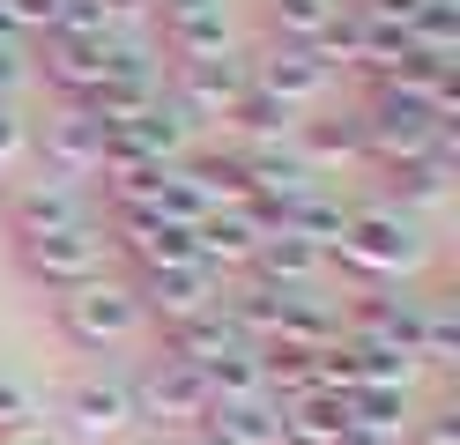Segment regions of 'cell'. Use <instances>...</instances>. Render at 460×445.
Wrapping results in <instances>:
<instances>
[{
	"instance_id": "6da1fadb",
	"label": "cell",
	"mask_w": 460,
	"mask_h": 445,
	"mask_svg": "<svg viewBox=\"0 0 460 445\" xmlns=\"http://www.w3.org/2000/svg\"><path fill=\"white\" fill-rule=\"evenodd\" d=\"M52 326H60V342L67 349H82V356H111V349H127L141 326V305H134V289H119V282H82V289H60L52 297Z\"/></svg>"
},
{
	"instance_id": "7a4b0ae2",
	"label": "cell",
	"mask_w": 460,
	"mask_h": 445,
	"mask_svg": "<svg viewBox=\"0 0 460 445\" xmlns=\"http://www.w3.org/2000/svg\"><path fill=\"white\" fill-rule=\"evenodd\" d=\"M334 260L349 267V275L364 282H394V275H409V267L423 260V230L416 216H401V208H349V230H341V245Z\"/></svg>"
},
{
	"instance_id": "3957f363",
	"label": "cell",
	"mask_w": 460,
	"mask_h": 445,
	"mask_svg": "<svg viewBox=\"0 0 460 445\" xmlns=\"http://www.w3.org/2000/svg\"><path fill=\"white\" fill-rule=\"evenodd\" d=\"M134 378V423H156V431H171V438H193L200 423H208V386H200V371H186L179 356H149L141 371H127Z\"/></svg>"
},
{
	"instance_id": "277c9868",
	"label": "cell",
	"mask_w": 460,
	"mask_h": 445,
	"mask_svg": "<svg viewBox=\"0 0 460 445\" xmlns=\"http://www.w3.org/2000/svg\"><path fill=\"white\" fill-rule=\"evenodd\" d=\"M104 253H111L104 223H75V230H38V237H15L22 275H31V282H45L52 297H60V289H82V282H97V275H104Z\"/></svg>"
},
{
	"instance_id": "5b68a950",
	"label": "cell",
	"mask_w": 460,
	"mask_h": 445,
	"mask_svg": "<svg viewBox=\"0 0 460 445\" xmlns=\"http://www.w3.org/2000/svg\"><path fill=\"white\" fill-rule=\"evenodd\" d=\"M0 223L8 237H38V230H75V223H97L90 208V186H75V178H15L8 200H0Z\"/></svg>"
},
{
	"instance_id": "8992f818",
	"label": "cell",
	"mask_w": 460,
	"mask_h": 445,
	"mask_svg": "<svg viewBox=\"0 0 460 445\" xmlns=\"http://www.w3.org/2000/svg\"><path fill=\"white\" fill-rule=\"evenodd\" d=\"M60 423L90 445H111L134 431V378L127 371H82L60 394Z\"/></svg>"
},
{
	"instance_id": "52a82bcc",
	"label": "cell",
	"mask_w": 460,
	"mask_h": 445,
	"mask_svg": "<svg viewBox=\"0 0 460 445\" xmlns=\"http://www.w3.org/2000/svg\"><path fill=\"white\" fill-rule=\"evenodd\" d=\"M245 75H252L261 97L290 104V111H312V104H327V89H334V59H327L320 45H282V38H275Z\"/></svg>"
},
{
	"instance_id": "ba28073f",
	"label": "cell",
	"mask_w": 460,
	"mask_h": 445,
	"mask_svg": "<svg viewBox=\"0 0 460 445\" xmlns=\"http://www.w3.org/2000/svg\"><path fill=\"white\" fill-rule=\"evenodd\" d=\"M31 156L45 164V178H75V186H90V178L104 171V119H90L82 104H67L60 119L31 127Z\"/></svg>"
},
{
	"instance_id": "9c48e42d",
	"label": "cell",
	"mask_w": 460,
	"mask_h": 445,
	"mask_svg": "<svg viewBox=\"0 0 460 445\" xmlns=\"http://www.w3.org/2000/svg\"><path fill=\"white\" fill-rule=\"evenodd\" d=\"M245 59H230V52H208V59H171V104H179L186 119H230L245 104Z\"/></svg>"
},
{
	"instance_id": "30bf717a",
	"label": "cell",
	"mask_w": 460,
	"mask_h": 445,
	"mask_svg": "<svg viewBox=\"0 0 460 445\" xmlns=\"http://www.w3.org/2000/svg\"><path fill=\"white\" fill-rule=\"evenodd\" d=\"M134 305H141V319L179 326V319H193V312H216V305H223V282H216L200 260H179V267H141Z\"/></svg>"
},
{
	"instance_id": "8fae6325",
	"label": "cell",
	"mask_w": 460,
	"mask_h": 445,
	"mask_svg": "<svg viewBox=\"0 0 460 445\" xmlns=\"http://www.w3.org/2000/svg\"><path fill=\"white\" fill-rule=\"evenodd\" d=\"M111 52H119V38H75V30H45V75L60 82L75 104L111 75Z\"/></svg>"
},
{
	"instance_id": "7c38bea8",
	"label": "cell",
	"mask_w": 460,
	"mask_h": 445,
	"mask_svg": "<svg viewBox=\"0 0 460 445\" xmlns=\"http://www.w3.org/2000/svg\"><path fill=\"white\" fill-rule=\"evenodd\" d=\"M261 216H252V208H216V216H200L193 223V260L208 267H252V245H261Z\"/></svg>"
},
{
	"instance_id": "4fadbf2b",
	"label": "cell",
	"mask_w": 460,
	"mask_h": 445,
	"mask_svg": "<svg viewBox=\"0 0 460 445\" xmlns=\"http://www.w3.org/2000/svg\"><path fill=\"white\" fill-rule=\"evenodd\" d=\"M208 445H282V401L275 394H245V401H208Z\"/></svg>"
},
{
	"instance_id": "5bb4252c",
	"label": "cell",
	"mask_w": 460,
	"mask_h": 445,
	"mask_svg": "<svg viewBox=\"0 0 460 445\" xmlns=\"http://www.w3.org/2000/svg\"><path fill=\"white\" fill-rule=\"evenodd\" d=\"M230 349H245V334L230 326L223 305H216V312H193V319H179V326H164V356H179L186 371H208L216 356H230Z\"/></svg>"
},
{
	"instance_id": "9a60e30c",
	"label": "cell",
	"mask_w": 460,
	"mask_h": 445,
	"mask_svg": "<svg viewBox=\"0 0 460 445\" xmlns=\"http://www.w3.org/2000/svg\"><path fill=\"white\" fill-rule=\"evenodd\" d=\"M341 431H349V394L334 386L282 401V445H341Z\"/></svg>"
},
{
	"instance_id": "2e32d148",
	"label": "cell",
	"mask_w": 460,
	"mask_h": 445,
	"mask_svg": "<svg viewBox=\"0 0 460 445\" xmlns=\"http://www.w3.org/2000/svg\"><path fill=\"white\" fill-rule=\"evenodd\" d=\"M164 52L171 59L223 52V0H164Z\"/></svg>"
},
{
	"instance_id": "e0dca14e",
	"label": "cell",
	"mask_w": 460,
	"mask_h": 445,
	"mask_svg": "<svg viewBox=\"0 0 460 445\" xmlns=\"http://www.w3.org/2000/svg\"><path fill=\"white\" fill-rule=\"evenodd\" d=\"M320 267H327V253L305 245V237H290V230H268L261 245H252V282H297V289H312Z\"/></svg>"
},
{
	"instance_id": "ac0fdd59",
	"label": "cell",
	"mask_w": 460,
	"mask_h": 445,
	"mask_svg": "<svg viewBox=\"0 0 460 445\" xmlns=\"http://www.w3.org/2000/svg\"><path fill=\"white\" fill-rule=\"evenodd\" d=\"M379 171H386V208H401V216L446 208V193H453V171L430 164V156H401V164H379Z\"/></svg>"
},
{
	"instance_id": "d6986e66",
	"label": "cell",
	"mask_w": 460,
	"mask_h": 445,
	"mask_svg": "<svg viewBox=\"0 0 460 445\" xmlns=\"http://www.w3.org/2000/svg\"><path fill=\"white\" fill-rule=\"evenodd\" d=\"M349 431L401 445V431H409V386H349Z\"/></svg>"
},
{
	"instance_id": "ffe728a7",
	"label": "cell",
	"mask_w": 460,
	"mask_h": 445,
	"mask_svg": "<svg viewBox=\"0 0 460 445\" xmlns=\"http://www.w3.org/2000/svg\"><path fill=\"white\" fill-rule=\"evenodd\" d=\"M341 15V0H268V22L282 45H320V30Z\"/></svg>"
},
{
	"instance_id": "44dd1931",
	"label": "cell",
	"mask_w": 460,
	"mask_h": 445,
	"mask_svg": "<svg viewBox=\"0 0 460 445\" xmlns=\"http://www.w3.org/2000/svg\"><path fill=\"white\" fill-rule=\"evenodd\" d=\"M45 423V401L22 386L15 371H0V445H22V438H38Z\"/></svg>"
},
{
	"instance_id": "7402d4cb",
	"label": "cell",
	"mask_w": 460,
	"mask_h": 445,
	"mask_svg": "<svg viewBox=\"0 0 460 445\" xmlns=\"http://www.w3.org/2000/svg\"><path fill=\"white\" fill-rule=\"evenodd\" d=\"M453 356H460V319H453V305H423V326H416V364L453 371Z\"/></svg>"
},
{
	"instance_id": "603a6c76",
	"label": "cell",
	"mask_w": 460,
	"mask_h": 445,
	"mask_svg": "<svg viewBox=\"0 0 460 445\" xmlns=\"http://www.w3.org/2000/svg\"><path fill=\"white\" fill-rule=\"evenodd\" d=\"M22 164H31V119L0 97V178H15Z\"/></svg>"
},
{
	"instance_id": "cb8c5ba5",
	"label": "cell",
	"mask_w": 460,
	"mask_h": 445,
	"mask_svg": "<svg viewBox=\"0 0 460 445\" xmlns=\"http://www.w3.org/2000/svg\"><path fill=\"white\" fill-rule=\"evenodd\" d=\"M90 8H97L104 30H119V22H141V15H149V0H90Z\"/></svg>"
},
{
	"instance_id": "d4e9b609",
	"label": "cell",
	"mask_w": 460,
	"mask_h": 445,
	"mask_svg": "<svg viewBox=\"0 0 460 445\" xmlns=\"http://www.w3.org/2000/svg\"><path fill=\"white\" fill-rule=\"evenodd\" d=\"M22 445H31V438H22Z\"/></svg>"
}]
</instances>
